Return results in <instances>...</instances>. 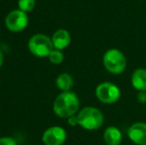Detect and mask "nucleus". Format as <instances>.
Masks as SVG:
<instances>
[{"instance_id":"9b49d317","label":"nucleus","mask_w":146,"mask_h":145,"mask_svg":"<svg viewBox=\"0 0 146 145\" xmlns=\"http://www.w3.org/2000/svg\"><path fill=\"white\" fill-rule=\"evenodd\" d=\"M131 85L136 91H146V69H136L131 75Z\"/></svg>"},{"instance_id":"423d86ee","label":"nucleus","mask_w":146,"mask_h":145,"mask_svg":"<svg viewBox=\"0 0 146 145\" xmlns=\"http://www.w3.org/2000/svg\"><path fill=\"white\" fill-rule=\"evenodd\" d=\"M29 23L27 13L20 9L11 11L5 18V26L9 31L18 33L26 29Z\"/></svg>"},{"instance_id":"20e7f679","label":"nucleus","mask_w":146,"mask_h":145,"mask_svg":"<svg viewBox=\"0 0 146 145\" xmlns=\"http://www.w3.org/2000/svg\"><path fill=\"white\" fill-rule=\"evenodd\" d=\"M28 49L32 55L39 58H45L54 50L52 38L44 34H36L30 38L28 42Z\"/></svg>"},{"instance_id":"f3484780","label":"nucleus","mask_w":146,"mask_h":145,"mask_svg":"<svg viewBox=\"0 0 146 145\" xmlns=\"http://www.w3.org/2000/svg\"><path fill=\"white\" fill-rule=\"evenodd\" d=\"M137 101L139 103H146V91H138Z\"/></svg>"},{"instance_id":"1a4fd4ad","label":"nucleus","mask_w":146,"mask_h":145,"mask_svg":"<svg viewBox=\"0 0 146 145\" xmlns=\"http://www.w3.org/2000/svg\"><path fill=\"white\" fill-rule=\"evenodd\" d=\"M52 42L55 49L64 50L71 44V35L66 29H59L53 34Z\"/></svg>"},{"instance_id":"2eb2a0df","label":"nucleus","mask_w":146,"mask_h":145,"mask_svg":"<svg viewBox=\"0 0 146 145\" xmlns=\"http://www.w3.org/2000/svg\"><path fill=\"white\" fill-rule=\"evenodd\" d=\"M0 145H17V142L12 137H1Z\"/></svg>"},{"instance_id":"7ed1b4c3","label":"nucleus","mask_w":146,"mask_h":145,"mask_svg":"<svg viewBox=\"0 0 146 145\" xmlns=\"http://www.w3.org/2000/svg\"><path fill=\"white\" fill-rule=\"evenodd\" d=\"M102 64L106 70L112 75H120L125 71L127 61L124 54L118 49H110L102 57Z\"/></svg>"},{"instance_id":"ddd939ff","label":"nucleus","mask_w":146,"mask_h":145,"mask_svg":"<svg viewBox=\"0 0 146 145\" xmlns=\"http://www.w3.org/2000/svg\"><path fill=\"white\" fill-rule=\"evenodd\" d=\"M49 61L54 65H60L63 63L64 61V54L61 50L58 49H54L52 52L50 53V55L48 56Z\"/></svg>"},{"instance_id":"39448f33","label":"nucleus","mask_w":146,"mask_h":145,"mask_svg":"<svg viewBox=\"0 0 146 145\" xmlns=\"http://www.w3.org/2000/svg\"><path fill=\"white\" fill-rule=\"evenodd\" d=\"M96 97L100 103L106 105H112L119 101L121 97V91L119 87L113 83L104 81L96 87Z\"/></svg>"},{"instance_id":"a211bd4d","label":"nucleus","mask_w":146,"mask_h":145,"mask_svg":"<svg viewBox=\"0 0 146 145\" xmlns=\"http://www.w3.org/2000/svg\"><path fill=\"white\" fill-rule=\"evenodd\" d=\"M2 64H3V54H2L1 50H0V68H1Z\"/></svg>"},{"instance_id":"dca6fc26","label":"nucleus","mask_w":146,"mask_h":145,"mask_svg":"<svg viewBox=\"0 0 146 145\" xmlns=\"http://www.w3.org/2000/svg\"><path fill=\"white\" fill-rule=\"evenodd\" d=\"M68 124L71 126H77L79 125V119H78V115L75 114V115H72L68 118Z\"/></svg>"},{"instance_id":"6e6552de","label":"nucleus","mask_w":146,"mask_h":145,"mask_svg":"<svg viewBox=\"0 0 146 145\" xmlns=\"http://www.w3.org/2000/svg\"><path fill=\"white\" fill-rule=\"evenodd\" d=\"M128 138L136 145H146V123L138 121L133 123L127 130Z\"/></svg>"},{"instance_id":"f03ea898","label":"nucleus","mask_w":146,"mask_h":145,"mask_svg":"<svg viewBox=\"0 0 146 145\" xmlns=\"http://www.w3.org/2000/svg\"><path fill=\"white\" fill-rule=\"evenodd\" d=\"M79 125L86 130H96L104 125V115L102 110L94 107H86L78 112Z\"/></svg>"},{"instance_id":"f8f14e48","label":"nucleus","mask_w":146,"mask_h":145,"mask_svg":"<svg viewBox=\"0 0 146 145\" xmlns=\"http://www.w3.org/2000/svg\"><path fill=\"white\" fill-rule=\"evenodd\" d=\"M56 85L62 91H70L74 87V79L70 73H63L58 75L56 79Z\"/></svg>"},{"instance_id":"4468645a","label":"nucleus","mask_w":146,"mask_h":145,"mask_svg":"<svg viewBox=\"0 0 146 145\" xmlns=\"http://www.w3.org/2000/svg\"><path fill=\"white\" fill-rule=\"evenodd\" d=\"M36 5V0H18V7L20 10L26 12H31Z\"/></svg>"},{"instance_id":"0eeeda50","label":"nucleus","mask_w":146,"mask_h":145,"mask_svg":"<svg viewBox=\"0 0 146 145\" xmlns=\"http://www.w3.org/2000/svg\"><path fill=\"white\" fill-rule=\"evenodd\" d=\"M67 139V131L58 125L51 126L44 131L42 142L45 145H62Z\"/></svg>"},{"instance_id":"9d476101","label":"nucleus","mask_w":146,"mask_h":145,"mask_svg":"<svg viewBox=\"0 0 146 145\" xmlns=\"http://www.w3.org/2000/svg\"><path fill=\"white\" fill-rule=\"evenodd\" d=\"M104 140L106 145H120L122 134L116 126H108L104 132Z\"/></svg>"},{"instance_id":"f257e3e1","label":"nucleus","mask_w":146,"mask_h":145,"mask_svg":"<svg viewBox=\"0 0 146 145\" xmlns=\"http://www.w3.org/2000/svg\"><path fill=\"white\" fill-rule=\"evenodd\" d=\"M80 109V99L72 91H62L56 97L53 105L55 114L61 118H69L75 115Z\"/></svg>"}]
</instances>
